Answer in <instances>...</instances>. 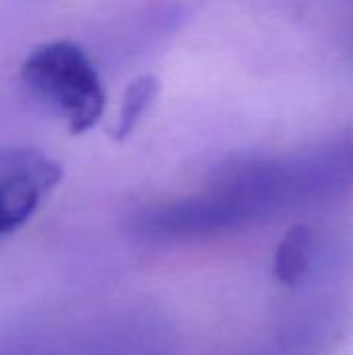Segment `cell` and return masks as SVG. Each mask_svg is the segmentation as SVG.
<instances>
[{
  "label": "cell",
  "mask_w": 353,
  "mask_h": 355,
  "mask_svg": "<svg viewBox=\"0 0 353 355\" xmlns=\"http://www.w3.org/2000/svg\"><path fill=\"white\" fill-rule=\"evenodd\" d=\"M27 92L64 121L71 133L98 125L106 108L100 73L87 52L71 40H54L33 48L21 64Z\"/></svg>",
  "instance_id": "obj_1"
},
{
  "label": "cell",
  "mask_w": 353,
  "mask_h": 355,
  "mask_svg": "<svg viewBox=\"0 0 353 355\" xmlns=\"http://www.w3.org/2000/svg\"><path fill=\"white\" fill-rule=\"evenodd\" d=\"M314 252V235L308 227L291 229L275 256V277L285 287H298L306 277Z\"/></svg>",
  "instance_id": "obj_4"
},
{
  "label": "cell",
  "mask_w": 353,
  "mask_h": 355,
  "mask_svg": "<svg viewBox=\"0 0 353 355\" xmlns=\"http://www.w3.org/2000/svg\"><path fill=\"white\" fill-rule=\"evenodd\" d=\"M158 89H160V83H158V79L154 75H141L127 87V92L123 96L119 121H117V127H114V135L119 139L127 137L135 129L139 119L148 112V108L156 100Z\"/></svg>",
  "instance_id": "obj_5"
},
{
  "label": "cell",
  "mask_w": 353,
  "mask_h": 355,
  "mask_svg": "<svg viewBox=\"0 0 353 355\" xmlns=\"http://www.w3.org/2000/svg\"><path fill=\"white\" fill-rule=\"evenodd\" d=\"M60 179V164L42 150L0 146V237L21 229Z\"/></svg>",
  "instance_id": "obj_2"
},
{
  "label": "cell",
  "mask_w": 353,
  "mask_h": 355,
  "mask_svg": "<svg viewBox=\"0 0 353 355\" xmlns=\"http://www.w3.org/2000/svg\"><path fill=\"white\" fill-rule=\"evenodd\" d=\"M281 164L295 206L353 189V125Z\"/></svg>",
  "instance_id": "obj_3"
}]
</instances>
